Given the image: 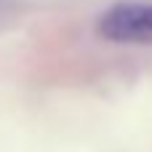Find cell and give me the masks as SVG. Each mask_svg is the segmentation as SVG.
<instances>
[{
    "instance_id": "6da1fadb",
    "label": "cell",
    "mask_w": 152,
    "mask_h": 152,
    "mask_svg": "<svg viewBox=\"0 0 152 152\" xmlns=\"http://www.w3.org/2000/svg\"><path fill=\"white\" fill-rule=\"evenodd\" d=\"M99 35L115 43H152V3H118L99 19Z\"/></svg>"
}]
</instances>
